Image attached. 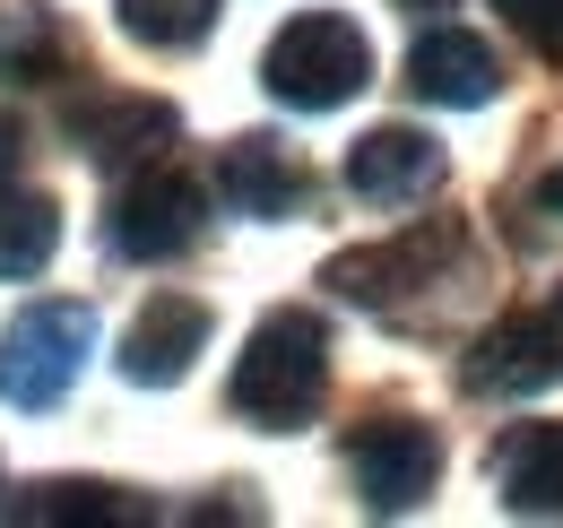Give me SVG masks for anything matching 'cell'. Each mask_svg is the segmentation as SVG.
I'll return each instance as SVG.
<instances>
[{
  "mask_svg": "<svg viewBox=\"0 0 563 528\" xmlns=\"http://www.w3.org/2000/svg\"><path fill=\"white\" fill-rule=\"evenodd\" d=\"M468 261V234L451 226V217H424L408 234H390V243H364V252H339V261L321 268V286L330 295H347V304H373V312H390V304H408L424 286H442V268Z\"/></svg>",
  "mask_w": 563,
  "mask_h": 528,
  "instance_id": "cell-4",
  "label": "cell"
},
{
  "mask_svg": "<svg viewBox=\"0 0 563 528\" xmlns=\"http://www.w3.org/2000/svg\"><path fill=\"white\" fill-rule=\"evenodd\" d=\"M347 476L364 494V512H417L442 476V442L417 416H373L347 433Z\"/></svg>",
  "mask_w": 563,
  "mask_h": 528,
  "instance_id": "cell-7",
  "label": "cell"
},
{
  "mask_svg": "<svg viewBox=\"0 0 563 528\" xmlns=\"http://www.w3.org/2000/svg\"><path fill=\"white\" fill-rule=\"evenodd\" d=\"M408 87H417L424 105L468 113V105H494L503 62H494L486 35H468V26H433V35H417V53H408Z\"/></svg>",
  "mask_w": 563,
  "mask_h": 528,
  "instance_id": "cell-11",
  "label": "cell"
},
{
  "mask_svg": "<svg viewBox=\"0 0 563 528\" xmlns=\"http://www.w3.org/2000/svg\"><path fill=\"white\" fill-rule=\"evenodd\" d=\"M347 191L364 208H417L442 191V139L408 131V122H382L347 147Z\"/></svg>",
  "mask_w": 563,
  "mask_h": 528,
  "instance_id": "cell-9",
  "label": "cell"
},
{
  "mask_svg": "<svg viewBox=\"0 0 563 528\" xmlns=\"http://www.w3.org/2000/svg\"><path fill=\"white\" fill-rule=\"evenodd\" d=\"M217 191L234 199V217H295V208L312 199V174H303L269 131H243L217 156Z\"/></svg>",
  "mask_w": 563,
  "mask_h": 528,
  "instance_id": "cell-12",
  "label": "cell"
},
{
  "mask_svg": "<svg viewBox=\"0 0 563 528\" xmlns=\"http://www.w3.org/2000/svg\"><path fill=\"white\" fill-rule=\"evenodd\" d=\"M321 391H330V321L303 312V304H278L261 330L243 338L225 407L243 425H261V433H295V425H312Z\"/></svg>",
  "mask_w": 563,
  "mask_h": 528,
  "instance_id": "cell-1",
  "label": "cell"
},
{
  "mask_svg": "<svg viewBox=\"0 0 563 528\" xmlns=\"http://www.w3.org/2000/svg\"><path fill=\"white\" fill-rule=\"evenodd\" d=\"M18 520H35V528H140L156 520L147 503H131L122 485H35L26 503H18Z\"/></svg>",
  "mask_w": 563,
  "mask_h": 528,
  "instance_id": "cell-15",
  "label": "cell"
},
{
  "mask_svg": "<svg viewBox=\"0 0 563 528\" xmlns=\"http://www.w3.org/2000/svg\"><path fill=\"white\" fill-rule=\"evenodd\" d=\"M18 174H26V131L0 113V183H18Z\"/></svg>",
  "mask_w": 563,
  "mask_h": 528,
  "instance_id": "cell-19",
  "label": "cell"
},
{
  "mask_svg": "<svg viewBox=\"0 0 563 528\" xmlns=\"http://www.w3.org/2000/svg\"><path fill=\"white\" fill-rule=\"evenodd\" d=\"M104 243L122 261H174L200 243V183L165 156H147V174H131L113 208H104Z\"/></svg>",
  "mask_w": 563,
  "mask_h": 528,
  "instance_id": "cell-6",
  "label": "cell"
},
{
  "mask_svg": "<svg viewBox=\"0 0 563 528\" xmlns=\"http://www.w3.org/2000/svg\"><path fill=\"white\" fill-rule=\"evenodd\" d=\"M0 78H9V87H53V78H70V35H62L53 9H35V0H9V9H0Z\"/></svg>",
  "mask_w": 563,
  "mask_h": 528,
  "instance_id": "cell-14",
  "label": "cell"
},
{
  "mask_svg": "<svg viewBox=\"0 0 563 528\" xmlns=\"http://www.w3.org/2000/svg\"><path fill=\"white\" fill-rule=\"evenodd\" d=\"M460 382L477 398H529V391H555L563 382V286L547 304H520L503 312L468 355H460Z\"/></svg>",
  "mask_w": 563,
  "mask_h": 528,
  "instance_id": "cell-5",
  "label": "cell"
},
{
  "mask_svg": "<svg viewBox=\"0 0 563 528\" xmlns=\"http://www.w3.org/2000/svg\"><path fill=\"white\" fill-rule=\"evenodd\" d=\"M53 243H62V208L44 191L0 183V277H35L53 261Z\"/></svg>",
  "mask_w": 563,
  "mask_h": 528,
  "instance_id": "cell-16",
  "label": "cell"
},
{
  "mask_svg": "<svg viewBox=\"0 0 563 528\" xmlns=\"http://www.w3.org/2000/svg\"><path fill=\"white\" fill-rule=\"evenodd\" d=\"M62 131L87 165H104V174H122V165H147V156H165L174 131H183V113L174 105H156V96H122V87H96V96H70L62 105Z\"/></svg>",
  "mask_w": 563,
  "mask_h": 528,
  "instance_id": "cell-8",
  "label": "cell"
},
{
  "mask_svg": "<svg viewBox=\"0 0 563 528\" xmlns=\"http://www.w3.org/2000/svg\"><path fill=\"white\" fill-rule=\"evenodd\" d=\"M200 346H209V304L200 295H156V304H140V321L122 330V382L165 391V382L191 373Z\"/></svg>",
  "mask_w": 563,
  "mask_h": 528,
  "instance_id": "cell-10",
  "label": "cell"
},
{
  "mask_svg": "<svg viewBox=\"0 0 563 528\" xmlns=\"http://www.w3.org/2000/svg\"><path fill=\"white\" fill-rule=\"evenodd\" d=\"M399 9H451V0H399Z\"/></svg>",
  "mask_w": 563,
  "mask_h": 528,
  "instance_id": "cell-21",
  "label": "cell"
},
{
  "mask_svg": "<svg viewBox=\"0 0 563 528\" xmlns=\"http://www.w3.org/2000/svg\"><path fill=\"white\" fill-rule=\"evenodd\" d=\"M261 78H269V96L295 105V113H330V105L364 96V78H373V44H364L355 18L312 9V18H286L278 35H269Z\"/></svg>",
  "mask_w": 563,
  "mask_h": 528,
  "instance_id": "cell-2",
  "label": "cell"
},
{
  "mask_svg": "<svg viewBox=\"0 0 563 528\" xmlns=\"http://www.w3.org/2000/svg\"><path fill=\"white\" fill-rule=\"evenodd\" d=\"M494 494L520 520H563V425H511L494 442Z\"/></svg>",
  "mask_w": 563,
  "mask_h": 528,
  "instance_id": "cell-13",
  "label": "cell"
},
{
  "mask_svg": "<svg viewBox=\"0 0 563 528\" xmlns=\"http://www.w3.org/2000/svg\"><path fill=\"white\" fill-rule=\"evenodd\" d=\"M122 9V35L147 53H191L217 26V0H113Z\"/></svg>",
  "mask_w": 563,
  "mask_h": 528,
  "instance_id": "cell-17",
  "label": "cell"
},
{
  "mask_svg": "<svg viewBox=\"0 0 563 528\" xmlns=\"http://www.w3.org/2000/svg\"><path fill=\"white\" fill-rule=\"evenodd\" d=\"M87 355H96V312L87 304H26L0 338V398L9 407H62Z\"/></svg>",
  "mask_w": 563,
  "mask_h": 528,
  "instance_id": "cell-3",
  "label": "cell"
},
{
  "mask_svg": "<svg viewBox=\"0 0 563 528\" xmlns=\"http://www.w3.org/2000/svg\"><path fill=\"white\" fill-rule=\"evenodd\" d=\"M538 208H547V217H563V165L547 174V183H538Z\"/></svg>",
  "mask_w": 563,
  "mask_h": 528,
  "instance_id": "cell-20",
  "label": "cell"
},
{
  "mask_svg": "<svg viewBox=\"0 0 563 528\" xmlns=\"http://www.w3.org/2000/svg\"><path fill=\"white\" fill-rule=\"evenodd\" d=\"M503 9V26L538 53V62H563V0H494Z\"/></svg>",
  "mask_w": 563,
  "mask_h": 528,
  "instance_id": "cell-18",
  "label": "cell"
}]
</instances>
